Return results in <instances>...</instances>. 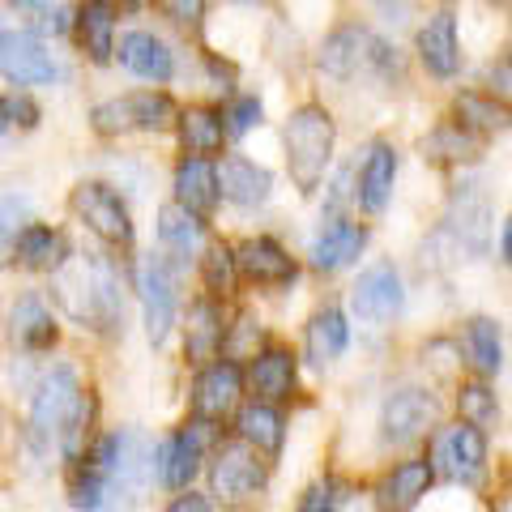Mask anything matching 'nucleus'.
Here are the masks:
<instances>
[{"label": "nucleus", "instance_id": "1", "mask_svg": "<svg viewBox=\"0 0 512 512\" xmlns=\"http://www.w3.org/2000/svg\"><path fill=\"white\" fill-rule=\"evenodd\" d=\"M52 295L73 320H82L90 329H116L124 320V295H120V278L111 269L107 256L99 252H73L64 256L56 278H52Z\"/></svg>", "mask_w": 512, "mask_h": 512}, {"label": "nucleus", "instance_id": "2", "mask_svg": "<svg viewBox=\"0 0 512 512\" xmlns=\"http://www.w3.org/2000/svg\"><path fill=\"white\" fill-rule=\"evenodd\" d=\"M333 158V116L325 107H299L291 120H286V167H291V180L299 192H312L325 180V167Z\"/></svg>", "mask_w": 512, "mask_h": 512}, {"label": "nucleus", "instance_id": "3", "mask_svg": "<svg viewBox=\"0 0 512 512\" xmlns=\"http://www.w3.org/2000/svg\"><path fill=\"white\" fill-rule=\"evenodd\" d=\"M210 487H214V495H222L227 504L252 500V495L265 487L261 448L248 444L244 436L218 444V448H214V461H210Z\"/></svg>", "mask_w": 512, "mask_h": 512}, {"label": "nucleus", "instance_id": "4", "mask_svg": "<svg viewBox=\"0 0 512 512\" xmlns=\"http://www.w3.org/2000/svg\"><path fill=\"white\" fill-rule=\"evenodd\" d=\"M77 402H82V389H77V376L73 367H52L47 372V380L39 384L35 402H30V431H35L39 440H52L60 436L64 427H69Z\"/></svg>", "mask_w": 512, "mask_h": 512}, {"label": "nucleus", "instance_id": "5", "mask_svg": "<svg viewBox=\"0 0 512 512\" xmlns=\"http://www.w3.org/2000/svg\"><path fill=\"white\" fill-rule=\"evenodd\" d=\"M175 116V103L167 94H124V99H111L103 107H94V128L99 133H128V128H146V133H158V128H167Z\"/></svg>", "mask_w": 512, "mask_h": 512}, {"label": "nucleus", "instance_id": "6", "mask_svg": "<svg viewBox=\"0 0 512 512\" xmlns=\"http://www.w3.org/2000/svg\"><path fill=\"white\" fill-rule=\"evenodd\" d=\"M389 60V47H384L372 30L363 26H342L333 30L320 47V69L329 77H359L367 69H376V64Z\"/></svg>", "mask_w": 512, "mask_h": 512}, {"label": "nucleus", "instance_id": "7", "mask_svg": "<svg viewBox=\"0 0 512 512\" xmlns=\"http://www.w3.org/2000/svg\"><path fill=\"white\" fill-rule=\"evenodd\" d=\"M440 474H448L453 483H466L474 487L483 478L487 466V440H483V427H474L461 419L457 427H448L444 436H436V461H431Z\"/></svg>", "mask_w": 512, "mask_h": 512}, {"label": "nucleus", "instance_id": "8", "mask_svg": "<svg viewBox=\"0 0 512 512\" xmlns=\"http://www.w3.org/2000/svg\"><path fill=\"white\" fill-rule=\"evenodd\" d=\"M214 440V423L210 419H192L180 436H171L163 448H158V483L171 491H184L192 483V474L201 470V453Z\"/></svg>", "mask_w": 512, "mask_h": 512}, {"label": "nucleus", "instance_id": "9", "mask_svg": "<svg viewBox=\"0 0 512 512\" xmlns=\"http://www.w3.org/2000/svg\"><path fill=\"white\" fill-rule=\"evenodd\" d=\"M436 419H440V406L427 389H397L389 402H384L380 436H384V444H410V440L427 436V431L436 427Z\"/></svg>", "mask_w": 512, "mask_h": 512}, {"label": "nucleus", "instance_id": "10", "mask_svg": "<svg viewBox=\"0 0 512 512\" xmlns=\"http://www.w3.org/2000/svg\"><path fill=\"white\" fill-rule=\"evenodd\" d=\"M402 303L406 291L393 265H372L367 274H359L355 291H350V308H355L363 325H389V320L402 316Z\"/></svg>", "mask_w": 512, "mask_h": 512}, {"label": "nucleus", "instance_id": "11", "mask_svg": "<svg viewBox=\"0 0 512 512\" xmlns=\"http://www.w3.org/2000/svg\"><path fill=\"white\" fill-rule=\"evenodd\" d=\"M73 210L86 227L103 239V244H128L133 239V222H128V205L107 184H82L73 192Z\"/></svg>", "mask_w": 512, "mask_h": 512}, {"label": "nucleus", "instance_id": "12", "mask_svg": "<svg viewBox=\"0 0 512 512\" xmlns=\"http://www.w3.org/2000/svg\"><path fill=\"white\" fill-rule=\"evenodd\" d=\"M137 291H141V308H146V333L154 346L167 342V333L175 325V282L163 256H146L137 269Z\"/></svg>", "mask_w": 512, "mask_h": 512}, {"label": "nucleus", "instance_id": "13", "mask_svg": "<svg viewBox=\"0 0 512 512\" xmlns=\"http://www.w3.org/2000/svg\"><path fill=\"white\" fill-rule=\"evenodd\" d=\"M0 69L13 86H47L60 73L52 52L35 35H13V30H5V39H0Z\"/></svg>", "mask_w": 512, "mask_h": 512}, {"label": "nucleus", "instance_id": "14", "mask_svg": "<svg viewBox=\"0 0 512 512\" xmlns=\"http://www.w3.org/2000/svg\"><path fill=\"white\" fill-rule=\"evenodd\" d=\"M239 367L235 363H210L192 384V410L210 423H222L239 402Z\"/></svg>", "mask_w": 512, "mask_h": 512}, {"label": "nucleus", "instance_id": "15", "mask_svg": "<svg viewBox=\"0 0 512 512\" xmlns=\"http://www.w3.org/2000/svg\"><path fill=\"white\" fill-rule=\"evenodd\" d=\"M431 478H436V466H431V461H402V466H393L376 487L380 512H410L427 495Z\"/></svg>", "mask_w": 512, "mask_h": 512}, {"label": "nucleus", "instance_id": "16", "mask_svg": "<svg viewBox=\"0 0 512 512\" xmlns=\"http://www.w3.org/2000/svg\"><path fill=\"white\" fill-rule=\"evenodd\" d=\"M419 60L427 64V73L436 77H453L461 52H457V18L448 9H436L419 30Z\"/></svg>", "mask_w": 512, "mask_h": 512}, {"label": "nucleus", "instance_id": "17", "mask_svg": "<svg viewBox=\"0 0 512 512\" xmlns=\"http://www.w3.org/2000/svg\"><path fill=\"white\" fill-rule=\"evenodd\" d=\"M218 192H222L218 171L205 163L201 154H192L175 167V197H180V205H188L197 218H210L218 210Z\"/></svg>", "mask_w": 512, "mask_h": 512}, {"label": "nucleus", "instance_id": "18", "mask_svg": "<svg viewBox=\"0 0 512 512\" xmlns=\"http://www.w3.org/2000/svg\"><path fill=\"white\" fill-rule=\"evenodd\" d=\"M235 261H239V274L256 286H282L295 278V261L274 239H248V244L235 252Z\"/></svg>", "mask_w": 512, "mask_h": 512}, {"label": "nucleus", "instance_id": "19", "mask_svg": "<svg viewBox=\"0 0 512 512\" xmlns=\"http://www.w3.org/2000/svg\"><path fill=\"white\" fill-rule=\"evenodd\" d=\"M397 180V154L389 141H376L363 158V171H359V205L367 214H380L389 205V192Z\"/></svg>", "mask_w": 512, "mask_h": 512}, {"label": "nucleus", "instance_id": "20", "mask_svg": "<svg viewBox=\"0 0 512 512\" xmlns=\"http://www.w3.org/2000/svg\"><path fill=\"white\" fill-rule=\"evenodd\" d=\"M120 64H124L128 73L146 77V82H167L171 69H175L167 43L146 35V30H133V35L120 39Z\"/></svg>", "mask_w": 512, "mask_h": 512}, {"label": "nucleus", "instance_id": "21", "mask_svg": "<svg viewBox=\"0 0 512 512\" xmlns=\"http://www.w3.org/2000/svg\"><path fill=\"white\" fill-rule=\"evenodd\" d=\"M487 222H491V205H487L483 184H461V192L453 197V231L461 235V248L483 252Z\"/></svg>", "mask_w": 512, "mask_h": 512}, {"label": "nucleus", "instance_id": "22", "mask_svg": "<svg viewBox=\"0 0 512 512\" xmlns=\"http://www.w3.org/2000/svg\"><path fill=\"white\" fill-rule=\"evenodd\" d=\"M363 244H367V231L359 222H333L312 244V265L325 269V274H338V269H346L363 252Z\"/></svg>", "mask_w": 512, "mask_h": 512}, {"label": "nucleus", "instance_id": "23", "mask_svg": "<svg viewBox=\"0 0 512 512\" xmlns=\"http://www.w3.org/2000/svg\"><path fill=\"white\" fill-rule=\"evenodd\" d=\"M222 342H227V329H222V316L210 299H201V303H192V312H188V325H184V350H188V359L192 363H210Z\"/></svg>", "mask_w": 512, "mask_h": 512}, {"label": "nucleus", "instance_id": "24", "mask_svg": "<svg viewBox=\"0 0 512 512\" xmlns=\"http://www.w3.org/2000/svg\"><path fill=\"white\" fill-rule=\"evenodd\" d=\"M218 180H222V197L235 205H261L269 197V184H274L265 167H256L252 158H239V154H231L227 163H222Z\"/></svg>", "mask_w": 512, "mask_h": 512}, {"label": "nucleus", "instance_id": "25", "mask_svg": "<svg viewBox=\"0 0 512 512\" xmlns=\"http://www.w3.org/2000/svg\"><path fill=\"white\" fill-rule=\"evenodd\" d=\"M252 389H256V397H265V402L291 397V389H295V355L291 350H278V346L261 350L252 363Z\"/></svg>", "mask_w": 512, "mask_h": 512}, {"label": "nucleus", "instance_id": "26", "mask_svg": "<svg viewBox=\"0 0 512 512\" xmlns=\"http://www.w3.org/2000/svg\"><path fill=\"white\" fill-rule=\"evenodd\" d=\"M9 333H13V342H18L22 350H47V346H52L56 342V325H52V316H47L43 299L26 295V299L13 303Z\"/></svg>", "mask_w": 512, "mask_h": 512}, {"label": "nucleus", "instance_id": "27", "mask_svg": "<svg viewBox=\"0 0 512 512\" xmlns=\"http://www.w3.org/2000/svg\"><path fill=\"white\" fill-rule=\"evenodd\" d=\"M346 316L338 312V308H325V312H316L312 320H308V338H303V346H308V359L316 363V367H325V363H333L346 350Z\"/></svg>", "mask_w": 512, "mask_h": 512}, {"label": "nucleus", "instance_id": "28", "mask_svg": "<svg viewBox=\"0 0 512 512\" xmlns=\"http://www.w3.org/2000/svg\"><path fill=\"white\" fill-rule=\"evenodd\" d=\"M77 30H82V43L90 60H111V35H116V9H111V0H86L82 13H77Z\"/></svg>", "mask_w": 512, "mask_h": 512}, {"label": "nucleus", "instance_id": "29", "mask_svg": "<svg viewBox=\"0 0 512 512\" xmlns=\"http://www.w3.org/2000/svg\"><path fill=\"white\" fill-rule=\"evenodd\" d=\"M222 137H227V128H222V120L214 116V111L205 107H188L180 116V141L188 154H218L222 150Z\"/></svg>", "mask_w": 512, "mask_h": 512}, {"label": "nucleus", "instance_id": "30", "mask_svg": "<svg viewBox=\"0 0 512 512\" xmlns=\"http://www.w3.org/2000/svg\"><path fill=\"white\" fill-rule=\"evenodd\" d=\"M158 235H163V244L171 252L188 256V252H197V244H201V218L180 201L163 205V210H158Z\"/></svg>", "mask_w": 512, "mask_h": 512}, {"label": "nucleus", "instance_id": "31", "mask_svg": "<svg viewBox=\"0 0 512 512\" xmlns=\"http://www.w3.org/2000/svg\"><path fill=\"white\" fill-rule=\"evenodd\" d=\"M457 124L474 128V133H504L512 124V111L504 103H495L491 94H461L457 99Z\"/></svg>", "mask_w": 512, "mask_h": 512}, {"label": "nucleus", "instance_id": "32", "mask_svg": "<svg viewBox=\"0 0 512 512\" xmlns=\"http://www.w3.org/2000/svg\"><path fill=\"white\" fill-rule=\"evenodd\" d=\"M466 346H470V363H474L483 376L500 372V363H504V346H500V325H495V320H487V316L470 320V329H466Z\"/></svg>", "mask_w": 512, "mask_h": 512}, {"label": "nucleus", "instance_id": "33", "mask_svg": "<svg viewBox=\"0 0 512 512\" xmlns=\"http://www.w3.org/2000/svg\"><path fill=\"white\" fill-rule=\"evenodd\" d=\"M60 252H64V244L52 227H26L18 235V261L26 269H60V261H64Z\"/></svg>", "mask_w": 512, "mask_h": 512}, {"label": "nucleus", "instance_id": "34", "mask_svg": "<svg viewBox=\"0 0 512 512\" xmlns=\"http://www.w3.org/2000/svg\"><path fill=\"white\" fill-rule=\"evenodd\" d=\"M239 436L256 444L261 453H278L282 448V419L269 406H248L239 414Z\"/></svg>", "mask_w": 512, "mask_h": 512}, {"label": "nucleus", "instance_id": "35", "mask_svg": "<svg viewBox=\"0 0 512 512\" xmlns=\"http://www.w3.org/2000/svg\"><path fill=\"white\" fill-rule=\"evenodd\" d=\"M107 495H111V478L99 466H86L73 474L69 483V504L77 512H103L107 508Z\"/></svg>", "mask_w": 512, "mask_h": 512}, {"label": "nucleus", "instance_id": "36", "mask_svg": "<svg viewBox=\"0 0 512 512\" xmlns=\"http://www.w3.org/2000/svg\"><path fill=\"white\" fill-rule=\"evenodd\" d=\"M457 410H461V419L474 423V427H491L495 423V393L487 389L483 380H470V384H461V393H457Z\"/></svg>", "mask_w": 512, "mask_h": 512}, {"label": "nucleus", "instance_id": "37", "mask_svg": "<svg viewBox=\"0 0 512 512\" xmlns=\"http://www.w3.org/2000/svg\"><path fill=\"white\" fill-rule=\"evenodd\" d=\"M205 286H210L214 295H231V286H235V269H239V261H235V252L227 248V244H214L210 252H205Z\"/></svg>", "mask_w": 512, "mask_h": 512}, {"label": "nucleus", "instance_id": "38", "mask_svg": "<svg viewBox=\"0 0 512 512\" xmlns=\"http://www.w3.org/2000/svg\"><path fill=\"white\" fill-rule=\"evenodd\" d=\"M252 124H261V103H256V99H239L231 107V133H248Z\"/></svg>", "mask_w": 512, "mask_h": 512}, {"label": "nucleus", "instance_id": "39", "mask_svg": "<svg viewBox=\"0 0 512 512\" xmlns=\"http://www.w3.org/2000/svg\"><path fill=\"white\" fill-rule=\"evenodd\" d=\"M163 9H167V18H175V22H201L205 0H163Z\"/></svg>", "mask_w": 512, "mask_h": 512}, {"label": "nucleus", "instance_id": "40", "mask_svg": "<svg viewBox=\"0 0 512 512\" xmlns=\"http://www.w3.org/2000/svg\"><path fill=\"white\" fill-rule=\"evenodd\" d=\"M299 512H333V487H329V483L308 487V495H303Z\"/></svg>", "mask_w": 512, "mask_h": 512}, {"label": "nucleus", "instance_id": "41", "mask_svg": "<svg viewBox=\"0 0 512 512\" xmlns=\"http://www.w3.org/2000/svg\"><path fill=\"white\" fill-rule=\"evenodd\" d=\"M39 120V111L35 103H26V99H5V124H35Z\"/></svg>", "mask_w": 512, "mask_h": 512}, {"label": "nucleus", "instance_id": "42", "mask_svg": "<svg viewBox=\"0 0 512 512\" xmlns=\"http://www.w3.org/2000/svg\"><path fill=\"white\" fill-rule=\"evenodd\" d=\"M163 512H214V504L210 500H205V495H180V500H175V504H167Z\"/></svg>", "mask_w": 512, "mask_h": 512}, {"label": "nucleus", "instance_id": "43", "mask_svg": "<svg viewBox=\"0 0 512 512\" xmlns=\"http://www.w3.org/2000/svg\"><path fill=\"white\" fill-rule=\"evenodd\" d=\"M9 5H22V9H47V5H56V0H9Z\"/></svg>", "mask_w": 512, "mask_h": 512}, {"label": "nucleus", "instance_id": "44", "mask_svg": "<svg viewBox=\"0 0 512 512\" xmlns=\"http://www.w3.org/2000/svg\"><path fill=\"white\" fill-rule=\"evenodd\" d=\"M504 256H508V265H512V218H508V227H504Z\"/></svg>", "mask_w": 512, "mask_h": 512}]
</instances>
